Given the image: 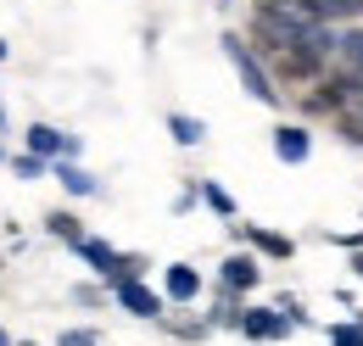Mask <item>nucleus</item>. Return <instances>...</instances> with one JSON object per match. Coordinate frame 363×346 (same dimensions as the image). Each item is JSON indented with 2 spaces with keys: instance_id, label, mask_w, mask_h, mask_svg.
I'll use <instances>...</instances> for the list:
<instances>
[{
  "instance_id": "f257e3e1",
  "label": "nucleus",
  "mask_w": 363,
  "mask_h": 346,
  "mask_svg": "<svg viewBox=\"0 0 363 346\" xmlns=\"http://www.w3.org/2000/svg\"><path fill=\"white\" fill-rule=\"evenodd\" d=\"M224 56H229V67L240 73V84H246V95H252V101H263V106H279V101H285L279 79L269 73V62L257 56V45H252V40H240V34H224Z\"/></svg>"
},
{
  "instance_id": "f03ea898",
  "label": "nucleus",
  "mask_w": 363,
  "mask_h": 346,
  "mask_svg": "<svg viewBox=\"0 0 363 346\" xmlns=\"http://www.w3.org/2000/svg\"><path fill=\"white\" fill-rule=\"evenodd\" d=\"M257 279H263V262H257V252H252V246H240V252H229V257L218 262V285H224V291H235V296L257 291Z\"/></svg>"
},
{
  "instance_id": "7ed1b4c3",
  "label": "nucleus",
  "mask_w": 363,
  "mask_h": 346,
  "mask_svg": "<svg viewBox=\"0 0 363 346\" xmlns=\"http://www.w3.org/2000/svg\"><path fill=\"white\" fill-rule=\"evenodd\" d=\"M235 240L252 246L257 257H274V262H291V257H296V240L279 235V229H263V223H235Z\"/></svg>"
},
{
  "instance_id": "20e7f679",
  "label": "nucleus",
  "mask_w": 363,
  "mask_h": 346,
  "mask_svg": "<svg viewBox=\"0 0 363 346\" xmlns=\"http://www.w3.org/2000/svg\"><path fill=\"white\" fill-rule=\"evenodd\" d=\"M296 324H291V313H279V307H246L240 313V335L246 341H285Z\"/></svg>"
},
{
  "instance_id": "39448f33",
  "label": "nucleus",
  "mask_w": 363,
  "mask_h": 346,
  "mask_svg": "<svg viewBox=\"0 0 363 346\" xmlns=\"http://www.w3.org/2000/svg\"><path fill=\"white\" fill-rule=\"evenodd\" d=\"M112 296H118V307L123 313H135V318H162V291H151L145 279H123V285H112Z\"/></svg>"
},
{
  "instance_id": "423d86ee",
  "label": "nucleus",
  "mask_w": 363,
  "mask_h": 346,
  "mask_svg": "<svg viewBox=\"0 0 363 346\" xmlns=\"http://www.w3.org/2000/svg\"><path fill=\"white\" fill-rule=\"evenodd\" d=\"M201 285H207V279H201V268H190V262H168V268H162V296L174 307H190L201 296Z\"/></svg>"
},
{
  "instance_id": "0eeeda50",
  "label": "nucleus",
  "mask_w": 363,
  "mask_h": 346,
  "mask_svg": "<svg viewBox=\"0 0 363 346\" xmlns=\"http://www.w3.org/2000/svg\"><path fill=\"white\" fill-rule=\"evenodd\" d=\"M274 157H279L285 168H302V162L313 157V134H308V123H279V129H274Z\"/></svg>"
},
{
  "instance_id": "6e6552de",
  "label": "nucleus",
  "mask_w": 363,
  "mask_h": 346,
  "mask_svg": "<svg viewBox=\"0 0 363 346\" xmlns=\"http://www.w3.org/2000/svg\"><path fill=\"white\" fill-rule=\"evenodd\" d=\"M28 151H34V157H56V162H62V157H79V140H73V134H62V129H50V123H34V129H28Z\"/></svg>"
},
{
  "instance_id": "1a4fd4ad",
  "label": "nucleus",
  "mask_w": 363,
  "mask_h": 346,
  "mask_svg": "<svg viewBox=\"0 0 363 346\" xmlns=\"http://www.w3.org/2000/svg\"><path fill=\"white\" fill-rule=\"evenodd\" d=\"M73 252L90 262V268L101 274V279H106V285H112V274H118V262H123V252H118V246H106V240H95V235H84Z\"/></svg>"
},
{
  "instance_id": "9d476101",
  "label": "nucleus",
  "mask_w": 363,
  "mask_h": 346,
  "mask_svg": "<svg viewBox=\"0 0 363 346\" xmlns=\"http://www.w3.org/2000/svg\"><path fill=\"white\" fill-rule=\"evenodd\" d=\"M335 67H347V73H363V23H347V28H341V45H335Z\"/></svg>"
},
{
  "instance_id": "9b49d317",
  "label": "nucleus",
  "mask_w": 363,
  "mask_h": 346,
  "mask_svg": "<svg viewBox=\"0 0 363 346\" xmlns=\"http://www.w3.org/2000/svg\"><path fill=\"white\" fill-rule=\"evenodd\" d=\"M330 123H335V134H341L347 145H363V95H352V101H347Z\"/></svg>"
},
{
  "instance_id": "f8f14e48",
  "label": "nucleus",
  "mask_w": 363,
  "mask_h": 346,
  "mask_svg": "<svg viewBox=\"0 0 363 346\" xmlns=\"http://www.w3.org/2000/svg\"><path fill=\"white\" fill-rule=\"evenodd\" d=\"M56 179H62V190H67V196H95V190H101V184H95V173H84L73 157H62V162H56Z\"/></svg>"
},
{
  "instance_id": "ddd939ff",
  "label": "nucleus",
  "mask_w": 363,
  "mask_h": 346,
  "mask_svg": "<svg viewBox=\"0 0 363 346\" xmlns=\"http://www.w3.org/2000/svg\"><path fill=\"white\" fill-rule=\"evenodd\" d=\"M168 134H174L179 145H201V140H207V123L190 118V112H168Z\"/></svg>"
},
{
  "instance_id": "4468645a",
  "label": "nucleus",
  "mask_w": 363,
  "mask_h": 346,
  "mask_svg": "<svg viewBox=\"0 0 363 346\" xmlns=\"http://www.w3.org/2000/svg\"><path fill=\"white\" fill-rule=\"evenodd\" d=\"M162 330L179 335V341H201V335L213 330V318H168V313H162Z\"/></svg>"
},
{
  "instance_id": "2eb2a0df",
  "label": "nucleus",
  "mask_w": 363,
  "mask_h": 346,
  "mask_svg": "<svg viewBox=\"0 0 363 346\" xmlns=\"http://www.w3.org/2000/svg\"><path fill=\"white\" fill-rule=\"evenodd\" d=\"M45 223H50V235H56V240H67V246H79V240H84V223H79L73 213H50Z\"/></svg>"
},
{
  "instance_id": "dca6fc26",
  "label": "nucleus",
  "mask_w": 363,
  "mask_h": 346,
  "mask_svg": "<svg viewBox=\"0 0 363 346\" xmlns=\"http://www.w3.org/2000/svg\"><path fill=\"white\" fill-rule=\"evenodd\" d=\"M201 201H207L218 218H235V196H229L224 184H213V179H201Z\"/></svg>"
},
{
  "instance_id": "f3484780",
  "label": "nucleus",
  "mask_w": 363,
  "mask_h": 346,
  "mask_svg": "<svg viewBox=\"0 0 363 346\" xmlns=\"http://www.w3.org/2000/svg\"><path fill=\"white\" fill-rule=\"evenodd\" d=\"M324 335H330V346H363V318H341V324H330Z\"/></svg>"
},
{
  "instance_id": "a211bd4d",
  "label": "nucleus",
  "mask_w": 363,
  "mask_h": 346,
  "mask_svg": "<svg viewBox=\"0 0 363 346\" xmlns=\"http://www.w3.org/2000/svg\"><path fill=\"white\" fill-rule=\"evenodd\" d=\"M11 173H17V179H40V173H45V157L23 151V157H11Z\"/></svg>"
},
{
  "instance_id": "6ab92c4d",
  "label": "nucleus",
  "mask_w": 363,
  "mask_h": 346,
  "mask_svg": "<svg viewBox=\"0 0 363 346\" xmlns=\"http://www.w3.org/2000/svg\"><path fill=\"white\" fill-rule=\"evenodd\" d=\"M56 346H101V335H95V330H62Z\"/></svg>"
},
{
  "instance_id": "aec40b11",
  "label": "nucleus",
  "mask_w": 363,
  "mask_h": 346,
  "mask_svg": "<svg viewBox=\"0 0 363 346\" xmlns=\"http://www.w3.org/2000/svg\"><path fill=\"white\" fill-rule=\"evenodd\" d=\"M352 274H358V279H363V252H352Z\"/></svg>"
},
{
  "instance_id": "412c9836",
  "label": "nucleus",
  "mask_w": 363,
  "mask_h": 346,
  "mask_svg": "<svg viewBox=\"0 0 363 346\" xmlns=\"http://www.w3.org/2000/svg\"><path fill=\"white\" fill-rule=\"evenodd\" d=\"M0 62H6V40H0Z\"/></svg>"
},
{
  "instance_id": "4be33fe9",
  "label": "nucleus",
  "mask_w": 363,
  "mask_h": 346,
  "mask_svg": "<svg viewBox=\"0 0 363 346\" xmlns=\"http://www.w3.org/2000/svg\"><path fill=\"white\" fill-rule=\"evenodd\" d=\"M0 346H11V341H6V330H0Z\"/></svg>"
},
{
  "instance_id": "5701e85b",
  "label": "nucleus",
  "mask_w": 363,
  "mask_h": 346,
  "mask_svg": "<svg viewBox=\"0 0 363 346\" xmlns=\"http://www.w3.org/2000/svg\"><path fill=\"white\" fill-rule=\"evenodd\" d=\"M0 123H6V106H0Z\"/></svg>"
}]
</instances>
